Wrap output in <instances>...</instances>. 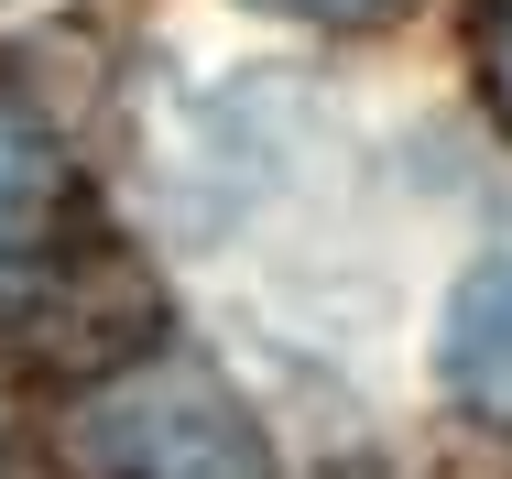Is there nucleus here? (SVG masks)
<instances>
[{
    "label": "nucleus",
    "mask_w": 512,
    "mask_h": 479,
    "mask_svg": "<svg viewBox=\"0 0 512 479\" xmlns=\"http://www.w3.org/2000/svg\"><path fill=\"white\" fill-rule=\"evenodd\" d=\"M55 469L66 479H273V458H262V425L240 414V392L218 371L131 360L66 403Z\"/></svg>",
    "instance_id": "nucleus-1"
},
{
    "label": "nucleus",
    "mask_w": 512,
    "mask_h": 479,
    "mask_svg": "<svg viewBox=\"0 0 512 479\" xmlns=\"http://www.w3.org/2000/svg\"><path fill=\"white\" fill-rule=\"evenodd\" d=\"M99 207L77 153L55 142V120L22 88H0V294L77 284V262H99Z\"/></svg>",
    "instance_id": "nucleus-2"
},
{
    "label": "nucleus",
    "mask_w": 512,
    "mask_h": 479,
    "mask_svg": "<svg viewBox=\"0 0 512 479\" xmlns=\"http://www.w3.org/2000/svg\"><path fill=\"white\" fill-rule=\"evenodd\" d=\"M436 371H447V392H458L480 425H512V262H480L469 284L447 294Z\"/></svg>",
    "instance_id": "nucleus-3"
},
{
    "label": "nucleus",
    "mask_w": 512,
    "mask_h": 479,
    "mask_svg": "<svg viewBox=\"0 0 512 479\" xmlns=\"http://www.w3.org/2000/svg\"><path fill=\"white\" fill-rule=\"evenodd\" d=\"M480 88H491V109L512 131V0H480Z\"/></svg>",
    "instance_id": "nucleus-4"
},
{
    "label": "nucleus",
    "mask_w": 512,
    "mask_h": 479,
    "mask_svg": "<svg viewBox=\"0 0 512 479\" xmlns=\"http://www.w3.org/2000/svg\"><path fill=\"white\" fill-rule=\"evenodd\" d=\"M262 11H284V22H327V33H371V22H393L404 0H262Z\"/></svg>",
    "instance_id": "nucleus-5"
}]
</instances>
